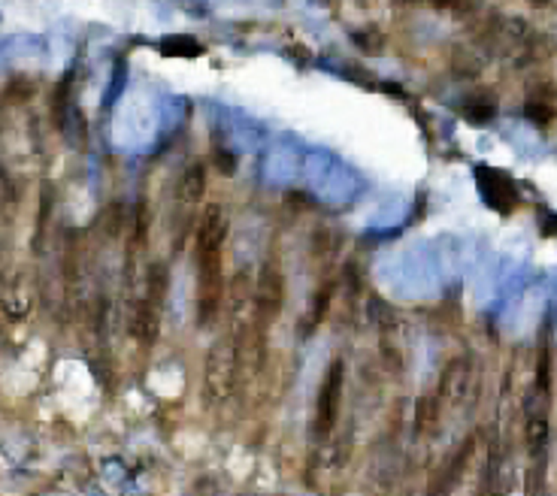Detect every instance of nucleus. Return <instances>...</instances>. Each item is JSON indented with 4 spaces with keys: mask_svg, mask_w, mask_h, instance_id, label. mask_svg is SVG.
<instances>
[{
    "mask_svg": "<svg viewBox=\"0 0 557 496\" xmlns=\"http://www.w3.org/2000/svg\"><path fill=\"white\" fill-rule=\"evenodd\" d=\"M255 297H257V312H261V318H267V324H270V318L278 312V306H282V279H278L276 270H264Z\"/></svg>",
    "mask_w": 557,
    "mask_h": 496,
    "instance_id": "obj_5",
    "label": "nucleus"
},
{
    "mask_svg": "<svg viewBox=\"0 0 557 496\" xmlns=\"http://www.w3.org/2000/svg\"><path fill=\"white\" fill-rule=\"evenodd\" d=\"M206 194V173H203V164H191L182 176V185H179V197L185 203H200Z\"/></svg>",
    "mask_w": 557,
    "mask_h": 496,
    "instance_id": "obj_6",
    "label": "nucleus"
},
{
    "mask_svg": "<svg viewBox=\"0 0 557 496\" xmlns=\"http://www.w3.org/2000/svg\"><path fill=\"white\" fill-rule=\"evenodd\" d=\"M527 439H530V448L533 451H542L545 439H549V424H545V418H530V424H527Z\"/></svg>",
    "mask_w": 557,
    "mask_h": 496,
    "instance_id": "obj_7",
    "label": "nucleus"
},
{
    "mask_svg": "<svg viewBox=\"0 0 557 496\" xmlns=\"http://www.w3.org/2000/svg\"><path fill=\"white\" fill-rule=\"evenodd\" d=\"M340 390H342V364L336 360L328 369V378H324L321 394H318V406H315V430L318 433H328L336 421V412H340Z\"/></svg>",
    "mask_w": 557,
    "mask_h": 496,
    "instance_id": "obj_3",
    "label": "nucleus"
},
{
    "mask_svg": "<svg viewBox=\"0 0 557 496\" xmlns=\"http://www.w3.org/2000/svg\"><path fill=\"white\" fill-rule=\"evenodd\" d=\"M227 236L224 209L209 203L197 221V318L206 324L215 318L222 303V245Z\"/></svg>",
    "mask_w": 557,
    "mask_h": 496,
    "instance_id": "obj_1",
    "label": "nucleus"
},
{
    "mask_svg": "<svg viewBox=\"0 0 557 496\" xmlns=\"http://www.w3.org/2000/svg\"><path fill=\"white\" fill-rule=\"evenodd\" d=\"M478 182H482V191H485V197L491 200V206H497L500 212H509V209L515 206L518 194H515L512 182H509L503 173H494V170H478Z\"/></svg>",
    "mask_w": 557,
    "mask_h": 496,
    "instance_id": "obj_4",
    "label": "nucleus"
},
{
    "mask_svg": "<svg viewBox=\"0 0 557 496\" xmlns=\"http://www.w3.org/2000/svg\"><path fill=\"white\" fill-rule=\"evenodd\" d=\"M236 366H239V354L230 342H218V345L209 351L206 357V372H203V387H206V397L213 399H222L234 390V381H236Z\"/></svg>",
    "mask_w": 557,
    "mask_h": 496,
    "instance_id": "obj_2",
    "label": "nucleus"
}]
</instances>
